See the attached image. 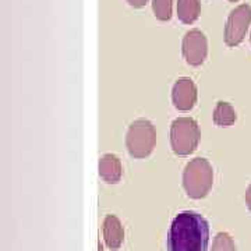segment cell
I'll use <instances>...</instances> for the list:
<instances>
[{
    "label": "cell",
    "instance_id": "1",
    "mask_svg": "<svg viewBox=\"0 0 251 251\" xmlns=\"http://www.w3.org/2000/svg\"><path fill=\"white\" fill-rule=\"evenodd\" d=\"M209 226L204 216L184 211L173 219L168 234L169 251H206Z\"/></svg>",
    "mask_w": 251,
    "mask_h": 251
},
{
    "label": "cell",
    "instance_id": "2",
    "mask_svg": "<svg viewBox=\"0 0 251 251\" xmlns=\"http://www.w3.org/2000/svg\"><path fill=\"white\" fill-rule=\"evenodd\" d=\"M214 186V169L205 158H194L183 172V187L193 200H201L208 196Z\"/></svg>",
    "mask_w": 251,
    "mask_h": 251
},
{
    "label": "cell",
    "instance_id": "3",
    "mask_svg": "<svg viewBox=\"0 0 251 251\" xmlns=\"http://www.w3.org/2000/svg\"><path fill=\"white\" fill-rule=\"evenodd\" d=\"M156 144L155 127L145 119H138L133 122L126 135V147L131 158L144 159L152 153Z\"/></svg>",
    "mask_w": 251,
    "mask_h": 251
},
{
    "label": "cell",
    "instance_id": "4",
    "mask_svg": "<svg viewBox=\"0 0 251 251\" xmlns=\"http://www.w3.org/2000/svg\"><path fill=\"white\" fill-rule=\"evenodd\" d=\"M200 128L191 117H179L171 126V145L179 156H188L197 150L200 143Z\"/></svg>",
    "mask_w": 251,
    "mask_h": 251
},
{
    "label": "cell",
    "instance_id": "5",
    "mask_svg": "<svg viewBox=\"0 0 251 251\" xmlns=\"http://www.w3.org/2000/svg\"><path fill=\"white\" fill-rule=\"evenodd\" d=\"M251 24V7L249 4H240L233 9L225 25V44L229 48L240 45Z\"/></svg>",
    "mask_w": 251,
    "mask_h": 251
},
{
    "label": "cell",
    "instance_id": "6",
    "mask_svg": "<svg viewBox=\"0 0 251 251\" xmlns=\"http://www.w3.org/2000/svg\"><path fill=\"white\" fill-rule=\"evenodd\" d=\"M183 57L186 59V63L198 67L205 62L206 54H208V41L206 36L200 29H191L186 32L183 38Z\"/></svg>",
    "mask_w": 251,
    "mask_h": 251
},
{
    "label": "cell",
    "instance_id": "7",
    "mask_svg": "<svg viewBox=\"0 0 251 251\" xmlns=\"http://www.w3.org/2000/svg\"><path fill=\"white\" fill-rule=\"evenodd\" d=\"M197 87L187 77H183L175 82L172 90V100L175 108L180 112H188L197 103Z\"/></svg>",
    "mask_w": 251,
    "mask_h": 251
},
{
    "label": "cell",
    "instance_id": "8",
    "mask_svg": "<svg viewBox=\"0 0 251 251\" xmlns=\"http://www.w3.org/2000/svg\"><path fill=\"white\" fill-rule=\"evenodd\" d=\"M123 168L120 159L113 153H105L99 159V176L108 184H116L122 179Z\"/></svg>",
    "mask_w": 251,
    "mask_h": 251
},
{
    "label": "cell",
    "instance_id": "9",
    "mask_svg": "<svg viewBox=\"0 0 251 251\" xmlns=\"http://www.w3.org/2000/svg\"><path fill=\"white\" fill-rule=\"evenodd\" d=\"M103 239L110 250H119L125 240V230L115 215H108L103 222Z\"/></svg>",
    "mask_w": 251,
    "mask_h": 251
},
{
    "label": "cell",
    "instance_id": "10",
    "mask_svg": "<svg viewBox=\"0 0 251 251\" xmlns=\"http://www.w3.org/2000/svg\"><path fill=\"white\" fill-rule=\"evenodd\" d=\"M201 11L200 0H177V18L183 24H193Z\"/></svg>",
    "mask_w": 251,
    "mask_h": 251
},
{
    "label": "cell",
    "instance_id": "11",
    "mask_svg": "<svg viewBox=\"0 0 251 251\" xmlns=\"http://www.w3.org/2000/svg\"><path fill=\"white\" fill-rule=\"evenodd\" d=\"M236 112L227 102H218L214 110V123L218 127H230L236 122Z\"/></svg>",
    "mask_w": 251,
    "mask_h": 251
},
{
    "label": "cell",
    "instance_id": "12",
    "mask_svg": "<svg viewBox=\"0 0 251 251\" xmlns=\"http://www.w3.org/2000/svg\"><path fill=\"white\" fill-rule=\"evenodd\" d=\"M173 0H152V10L155 17L161 21H169L172 18Z\"/></svg>",
    "mask_w": 251,
    "mask_h": 251
},
{
    "label": "cell",
    "instance_id": "13",
    "mask_svg": "<svg viewBox=\"0 0 251 251\" xmlns=\"http://www.w3.org/2000/svg\"><path fill=\"white\" fill-rule=\"evenodd\" d=\"M211 251H236V246L229 234L221 232L215 236Z\"/></svg>",
    "mask_w": 251,
    "mask_h": 251
},
{
    "label": "cell",
    "instance_id": "14",
    "mask_svg": "<svg viewBox=\"0 0 251 251\" xmlns=\"http://www.w3.org/2000/svg\"><path fill=\"white\" fill-rule=\"evenodd\" d=\"M127 3L134 9H141L148 3V0H127Z\"/></svg>",
    "mask_w": 251,
    "mask_h": 251
},
{
    "label": "cell",
    "instance_id": "15",
    "mask_svg": "<svg viewBox=\"0 0 251 251\" xmlns=\"http://www.w3.org/2000/svg\"><path fill=\"white\" fill-rule=\"evenodd\" d=\"M246 204H247L249 209L251 211V184L247 188V191H246Z\"/></svg>",
    "mask_w": 251,
    "mask_h": 251
},
{
    "label": "cell",
    "instance_id": "16",
    "mask_svg": "<svg viewBox=\"0 0 251 251\" xmlns=\"http://www.w3.org/2000/svg\"><path fill=\"white\" fill-rule=\"evenodd\" d=\"M229 1H232V3H236V1H239V0H229Z\"/></svg>",
    "mask_w": 251,
    "mask_h": 251
},
{
    "label": "cell",
    "instance_id": "17",
    "mask_svg": "<svg viewBox=\"0 0 251 251\" xmlns=\"http://www.w3.org/2000/svg\"><path fill=\"white\" fill-rule=\"evenodd\" d=\"M250 41H251V36H250Z\"/></svg>",
    "mask_w": 251,
    "mask_h": 251
}]
</instances>
